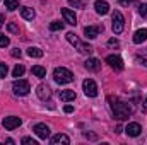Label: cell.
<instances>
[{
	"instance_id": "obj_12",
	"label": "cell",
	"mask_w": 147,
	"mask_h": 145,
	"mask_svg": "<svg viewBox=\"0 0 147 145\" xmlns=\"http://www.w3.org/2000/svg\"><path fill=\"white\" fill-rule=\"evenodd\" d=\"M140 132H142V128H140L139 123H128V125L125 126V133H127L128 137H139Z\"/></svg>"
},
{
	"instance_id": "obj_33",
	"label": "cell",
	"mask_w": 147,
	"mask_h": 145,
	"mask_svg": "<svg viewBox=\"0 0 147 145\" xmlns=\"http://www.w3.org/2000/svg\"><path fill=\"white\" fill-rule=\"evenodd\" d=\"M118 3L123 5V7H128L130 3H134V0H118Z\"/></svg>"
},
{
	"instance_id": "obj_15",
	"label": "cell",
	"mask_w": 147,
	"mask_h": 145,
	"mask_svg": "<svg viewBox=\"0 0 147 145\" xmlns=\"http://www.w3.org/2000/svg\"><path fill=\"white\" fill-rule=\"evenodd\" d=\"M84 67H86L87 70H91V72H99V70H101V62H99L98 58H89V60L84 63Z\"/></svg>"
},
{
	"instance_id": "obj_34",
	"label": "cell",
	"mask_w": 147,
	"mask_h": 145,
	"mask_svg": "<svg viewBox=\"0 0 147 145\" xmlns=\"http://www.w3.org/2000/svg\"><path fill=\"white\" fill-rule=\"evenodd\" d=\"M108 46H118V39H115V38H111L110 41H108Z\"/></svg>"
},
{
	"instance_id": "obj_4",
	"label": "cell",
	"mask_w": 147,
	"mask_h": 145,
	"mask_svg": "<svg viewBox=\"0 0 147 145\" xmlns=\"http://www.w3.org/2000/svg\"><path fill=\"white\" fill-rule=\"evenodd\" d=\"M12 91H14V94H17V96H26V94H29V91H31V85H29V82L28 80H16L14 84H12Z\"/></svg>"
},
{
	"instance_id": "obj_37",
	"label": "cell",
	"mask_w": 147,
	"mask_h": 145,
	"mask_svg": "<svg viewBox=\"0 0 147 145\" xmlns=\"http://www.w3.org/2000/svg\"><path fill=\"white\" fill-rule=\"evenodd\" d=\"M3 22H5V17H3V14H0V28L3 26Z\"/></svg>"
},
{
	"instance_id": "obj_2",
	"label": "cell",
	"mask_w": 147,
	"mask_h": 145,
	"mask_svg": "<svg viewBox=\"0 0 147 145\" xmlns=\"http://www.w3.org/2000/svg\"><path fill=\"white\" fill-rule=\"evenodd\" d=\"M53 79H55V82L57 84H70L74 80V73L69 70V68H65V67H58V68H55V72H53Z\"/></svg>"
},
{
	"instance_id": "obj_17",
	"label": "cell",
	"mask_w": 147,
	"mask_h": 145,
	"mask_svg": "<svg viewBox=\"0 0 147 145\" xmlns=\"http://www.w3.org/2000/svg\"><path fill=\"white\" fill-rule=\"evenodd\" d=\"M58 96H60V99H62L63 103H69V101H74V99H75V92H74V91H69V89H67V91H60Z\"/></svg>"
},
{
	"instance_id": "obj_24",
	"label": "cell",
	"mask_w": 147,
	"mask_h": 145,
	"mask_svg": "<svg viewBox=\"0 0 147 145\" xmlns=\"http://www.w3.org/2000/svg\"><path fill=\"white\" fill-rule=\"evenodd\" d=\"M69 5L74 9H84V0H69Z\"/></svg>"
},
{
	"instance_id": "obj_11",
	"label": "cell",
	"mask_w": 147,
	"mask_h": 145,
	"mask_svg": "<svg viewBox=\"0 0 147 145\" xmlns=\"http://www.w3.org/2000/svg\"><path fill=\"white\" fill-rule=\"evenodd\" d=\"M101 31H103V26H86L84 28V34H86V38H89V39L98 38Z\"/></svg>"
},
{
	"instance_id": "obj_10",
	"label": "cell",
	"mask_w": 147,
	"mask_h": 145,
	"mask_svg": "<svg viewBox=\"0 0 147 145\" xmlns=\"http://www.w3.org/2000/svg\"><path fill=\"white\" fill-rule=\"evenodd\" d=\"M36 94L41 101H46V99H50V96H51V89H50L46 84H39L36 87Z\"/></svg>"
},
{
	"instance_id": "obj_14",
	"label": "cell",
	"mask_w": 147,
	"mask_h": 145,
	"mask_svg": "<svg viewBox=\"0 0 147 145\" xmlns=\"http://www.w3.org/2000/svg\"><path fill=\"white\" fill-rule=\"evenodd\" d=\"M62 15H63V19H65L67 24H70V26L77 24V15L74 14L70 9H62Z\"/></svg>"
},
{
	"instance_id": "obj_5",
	"label": "cell",
	"mask_w": 147,
	"mask_h": 145,
	"mask_svg": "<svg viewBox=\"0 0 147 145\" xmlns=\"http://www.w3.org/2000/svg\"><path fill=\"white\" fill-rule=\"evenodd\" d=\"M111 28H113V33H115V34H120V33L123 31V28H125V19H123V15H121L120 10H115V12H113V24H111Z\"/></svg>"
},
{
	"instance_id": "obj_26",
	"label": "cell",
	"mask_w": 147,
	"mask_h": 145,
	"mask_svg": "<svg viewBox=\"0 0 147 145\" xmlns=\"http://www.w3.org/2000/svg\"><path fill=\"white\" fill-rule=\"evenodd\" d=\"M24 70H26V68H24L22 65H16V68H14V72H12V75H14V77H22V73H24Z\"/></svg>"
},
{
	"instance_id": "obj_20",
	"label": "cell",
	"mask_w": 147,
	"mask_h": 145,
	"mask_svg": "<svg viewBox=\"0 0 147 145\" xmlns=\"http://www.w3.org/2000/svg\"><path fill=\"white\" fill-rule=\"evenodd\" d=\"M31 72L34 73L38 79H43V77H46V68H45V67H41V65H34V67L31 68Z\"/></svg>"
},
{
	"instance_id": "obj_23",
	"label": "cell",
	"mask_w": 147,
	"mask_h": 145,
	"mask_svg": "<svg viewBox=\"0 0 147 145\" xmlns=\"http://www.w3.org/2000/svg\"><path fill=\"white\" fill-rule=\"evenodd\" d=\"M137 62H139L140 65L147 67V50H144L142 53H139V55H137Z\"/></svg>"
},
{
	"instance_id": "obj_18",
	"label": "cell",
	"mask_w": 147,
	"mask_h": 145,
	"mask_svg": "<svg viewBox=\"0 0 147 145\" xmlns=\"http://www.w3.org/2000/svg\"><path fill=\"white\" fill-rule=\"evenodd\" d=\"M147 39V29H139L135 34H134V43L135 44H140Z\"/></svg>"
},
{
	"instance_id": "obj_9",
	"label": "cell",
	"mask_w": 147,
	"mask_h": 145,
	"mask_svg": "<svg viewBox=\"0 0 147 145\" xmlns=\"http://www.w3.org/2000/svg\"><path fill=\"white\" fill-rule=\"evenodd\" d=\"M106 63L110 65L111 68H115V70H121L123 68V60L118 55H108L106 56Z\"/></svg>"
},
{
	"instance_id": "obj_3",
	"label": "cell",
	"mask_w": 147,
	"mask_h": 145,
	"mask_svg": "<svg viewBox=\"0 0 147 145\" xmlns=\"http://www.w3.org/2000/svg\"><path fill=\"white\" fill-rule=\"evenodd\" d=\"M67 41H69V43H72L74 46H75V48H77L80 53H84V55H89V53L92 51V46H91V44H87V43H82V41L75 36L74 33H67Z\"/></svg>"
},
{
	"instance_id": "obj_29",
	"label": "cell",
	"mask_w": 147,
	"mask_h": 145,
	"mask_svg": "<svg viewBox=\"0 0 147 145\" xmlns=\"http://www.w3.org/2000/svg\"><path fill=\"white\" fill-rule=\"evenodd\" d=\"M7 73H9V67H7V63H0V79H3Z\"/></svg>"
},
{
	"instance_id": "obj_30",
	"label": "cell",
	"mask_w": 147,
	"mask_h": 145,
	"mask_svg": "<svg viewBox=\"0 0 147 145\" xmlns=\"http://www.w3.org/2000/svg\"><path fill=\"white\" fill-rule=\"evenodd\" d=\"M139 14H140L142 17H146V19H147V3L139 5Z\"/></svg>"
},
{
	"instance_id": "obj_21",
	"label": "cell",
	"mask_w": 147,
	"mask_h": 145,
	"mask_svg": "<svg viewBox=\"0 0 147 145\" xmlns=\"http://www.w3.org/2000/svg\"><path fill=\"white\" fill-rule=\"evenodd\" d=\"M28 55H29L31 58H41V56H43V50H39L36 46H31V48L28 50Z\"/></svg>"
},
{
	"instance_id": "obj_38",
	"label": "cell",
	"mask_w": 147,
	"mask_h": 145,
	"mask_svg": "<svg viewBox=\"0 0 147 145\" xmlns=\"http://www.w3.org/2000/svg\"><path fill=\"white\" fill-rule=\"evenodd\" d=\"M144 109L147 111V99H146V104H144Z\"/></svg>"
},
{
	"instance_id": "obj_27",
	"label": "cell",
	"mask_w": 147,
	"mask_h": 145,
	"mask_svg": "<svg viewBox=\"0 0 147 145\" xmlns=\"http://www.w3.org/2000/svg\"><path fill=\"white\" fill-rule=\"evenodd\" d=\"M7 29H9V33H12V34H19V28H17V24H14V22H9V24H7Z\"/></svg>"
},
{
	"instance_id": "obj_32",
	"label": "cell",
	"mask_w": 147,
	"mask_h": 145,
	"mask_svg": "<svg viewBox=\"0 0 147 145\" xmlns=\"http://www.w3.org/2000/svg\"><path fill=\"white\" fill-rule=\"evenodd\" d=\"M10 55H12L14 58H21V50H19V48H14V50L10 51Z\"/></svg>"
},
{
	"instance_id": "obj_13",
	"label": "cell",
	"mask_w": 147,
	"mask_h": 145,
	"mask_svg": "<svg viewBox=\"0 0 147 145\" xmlns=\"http://www.w3.org/2000/svg\"><path fill=\"white\" fill-rule=\"evenodd\" d=\"M94 9H96V12H98V14L106 15V14L110 12V3H108V2H105V0H96V2H94Z\"/></svg>"
},
{
	"instance_id": "obj_1",
	"label": "cell",
	"mask_w": 147,
	"mask_h": 145,
	"mask_svg": "<svg viewBox=\"0 0 147 145\" xmlns=\"http://www.w3.org/2000/svg\"><path fill=\"white\" fill-rule=\"evenodd\" d=\"M110 106H111V111H113V114H115V118L116 119H127L132 113H134V108L130 106V104H127V103H123V101H120L118 97H110Z\"/></svg>"
},
{
	"instance_id": "obj_25",
	"label": "cell",
	"mask_w": 147,
	"mask_h": 145,
	"mask_svg": "<svg viewBox=\"0 0 147 145\" xmlns=\"http://www.w3.org/2000/svg\"><path fill=\"white\" fill-rule=\"evenodd\" d=\"M50 29H51V31H62V29H63V22L53 21V22L50 24Z\"/></svg>"
},
{
	"instance_id": "obj_16",
	"label": "cell",
	"mask_w": 147,
	"mask_h": 145,
	"mask_svg": "<svg viewBox=\"0 0 147 145\" xmlns=\"http://www.w3.org/2000/svg\"><path fill=\"white\" fill-rule=\"evenodd\" d=\"M51 144H53V145H58V144L69 145V144H70V138H69L65 133H58V135L51 137Z\"/></svg>"
},
{
	"instance_id": "obj_7",
	"label": "cell",
	"mask_w": 147,
	"mask_h": 145,
	"mask_svg": "<svg viewBox=\"0 0 147 145\" xmlns=\"http://www.w3.org/2000/svg\"><path fill=\"white\" fill-rule=\"evenodd\" d=\"M21 123H22V119L17 118V116H7V118H3V121H2V125H3L5 130H16V128L21 126Z\"/></svg>"
},
{
	"instance_id": "obj_8",
	"label": "cell",
	"mask_w": 147,
	"mask_h": 145,
	"mask_svg": "<svg viewBox=\"0 0 147 145\" xmlns=\"http://www.w3.org/2000/svg\"><path fill=\"white\" fill-rule=\"evenodd\" d=\"M33 132L36 133V135L39 137V138H41V140H46V138L50 137V128H48L45 123H38V125H34Z\"/></svg>"
},
{
	"instance_id": "obj_22",
	"label": "cell",
	"mask_w": 147,
	"mask_h": 145,
	"mask_svg": "<svg viewBox=\"0 0 147 145\" xmlns=\"http://www.w3.org/2000/svg\"><path fill=\"white\" fill-rule=\"evenodd\" d=\"M5 9L7 10H16V9H19V2L17 0H5Z\"/></svg>"
},
{
	"instance_id": "obj_6",
	"label": "cell",
	"mask_w": 147,
	"mask_h": 145,
	"mask_svg": "<svg viewBox=\"0 0 147 145\" xmlns=\"http://www.w3.org/2000/svg\"><path fill=\"white\" fill-rule=\"evenodd\" d=\"M82 87H84V94L89 96V97H96L98 96V85L92 79H86L82 82Z\"/></svg>"
},
{
	"instance_id": "obj_31",
	"label": "cell",
	"mask_w": 147,
	"mask_h": 145,
	"mask_svg": "<svg viewBox=\"0 0 147 145\" xmlns=\"http://www.w3.org/2000/svg\"><path fill=\"white\" fill-rule=\"evenodd\" d=\"M22 144H31V145H38L36 140H33V138H29V137H24L22 138Z\"/></svg>"
},
{
	"instance_id": "obj_36",
	"label": "cell",
	"mask_w": 147,
	"mask_h": 145,
	"mask_svg": "<svg viewBox=\"0 0 147 145\" xmlns=\"http://www.w3.org/2000/svg\"><path fill=\"white\" fill-rule=\"evenodd\" d=\"M63 111H65V113H72L74 108H72V106H65V108H63Z\"/></svg>"
},
{
	"instance_id": "obj_35",
	"label": "cell",
	"mask_w": 147,
	"mask_h": 145,
	"mask_svg": "<svg viewBox=\"0 0 147 145\" xmlns=\"http://www.w3.org/2000/svg\"><path fill=\"white\" fill-rule=\"evenodd\" d=\"M84 137H86V138H91V140H96V138H98V137H96L94 133H87V132L84 133Z\"/></svg>"
},
{
	"instance_id": "obj_19",
	"label": "cell",
	"mask_w": 147,
	"mask_h": 145,
	"mask_svg": "<svg viewBox=\"0 0 147 145\" xmlns=\"http://www.w3.org/2000/svg\"><path fill=\"white\" fill-rule=\"evenodd\" d=\"M21 15H22L24 19H28V21H33V19H34V10L29 9V7H22V9H21Z\"/></svg>"
},
{
	"instance_id": "obj_28",
	"label": "cell",
	"mask_w": 147,
	"mask_h": 145,
	"mask_svg": "<svg viewBox=\"0 0 147 145\" xmlns=\"http://www.w3.org/2000/svg\"><path fill=\"white\" fill-rule=\"evenodd\" d=\"M9 43H10V39L5 36V34H2V33H0V48H5V46H9Z\"/></svg>"
}]
</instances>
